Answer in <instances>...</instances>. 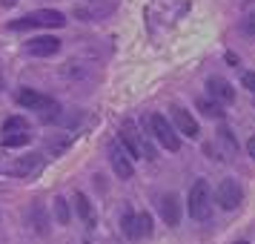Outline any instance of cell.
I'll list each match as a JSON object with an SVG mask.
<instances>
[{"label": "cell", "instance_id": "cell-12", "mask_svg": "<svg viewBox=\"0 0 255 244\" xmlns=\"http://www.w3.org/2000/svg\"><path fill=\"white\" fill-rule=\"evenodd\" d=\"M40 167H43V164H40V158H37V155H26V158H20V161H14L12 173L20 175V178H29V175H35Z\"/></svg>", "mask_w": 255, "mask_h": 244}, {"label": "cell", "instance_id": "cell-19", "mask_svg": "<svg viewBox=\"0 0 255 244\" xmlns=\"http://www.w3.org/2000/svg\"><path fill=\"white\" fill-rule=\"evenodd\" d=\"M26 141H29V135L26 132H17V135H3V147H23Z\"/></svg>", "mask_w": 255, "mask_h": 244}, {"label": "cell", "instance_id": "cell-14", "mask_svg": "<svg viewBox=\"0 0 255 244\" xmlns=\"http://www.w3.org/2000/svg\"><path fill=\"white\" fill-rule=\"evenodd\" d=\"M75 207H78V216H81V221L89 227V230H92V227H95V210H92V204L83 198V193H78V196H75Z\"/></svg>", "mask_w": 255, "mask_h": 244}, {"label": "cell", "instance_id": "cell-10", "mask_svg": "<svg viewBox=\"0 0 255 244\" xmlns=\"http://www.w3.org/2000/svg\"><path fill=\"white\" fill-rule=\"evenodd\" d=\"M207 92H209V98L218 101V104H232V101H235V89H232L224 78H209L207 81Z\"/></svg>", "mask_w": 255, "mask_h": 244}, {"label": "cell", "instance_id": "cell-5", "mask_svg": "<svg viewBox=\"0 0 255 244\" xmlns=\"http://www.w3.org/2000/svg\"><path fill=\"white\" fill-rule=\"evenodd\" d=\"M149 132L158 138V144H161L163 150H169V152H178V150H181L178 129H175L163 115H149Z\"/></svg>", "mask_w": 255, "mask_h": 244}, {"label": "cell", "instance_id": "cell-6", "mask_svg": "<svg viewBox=\"0 0 255 244\" xmlns=\"http://www.w3.org/2000/svg\"><path fill=\"white\" fill-rule=\"evenodd\" d=\"M215 201L221 204V210H238L244 201V190L235 178H224L218 184V193H215Z\"/></svg>", "mask_w": 255, "mask_h": 244}, {"label": "cell", "instance_id": "cell-20", "mask_svg": "<svg viewBox=\"0 0 255 244\" xmlns=\"http://www.w3.org/2000/svg\"><path fill=\"white\" fill-rule=\"evenodd\" d=\"M138 233L140 236H152V216L149 213H140L138 216Z\"/></svg>", "mask_w": 255, "mask_h": 244}, {"label": "cell", "instance_id": "cell-17", "mask_svg": "<svg viewBox=\"0 0 255 244\" xmlns=\"http://www.w3.org/2000/svg\"><path fill=\"white\" fill-rule=\"evenodd\" d=\"M198 109H201L207 118H221V115H224V109H221L218 101H207V98H201V101H198Z\"/></svg>", "mask_w": 255, "mask_h": 244}, {"label": "cell", "instance_id": "cell-9", "mask_svg": "<svg viewBox=\"0 0 255 244\" xmlns=\"http://www.w3.org/2000/svg\"><path fill=\"white\" fill-rule=\"evenodd\" d=\"M172 121H175V129L181 132V135H186V138H198V121L189 112H186L184 106H172Z\"/></svg>", "mask_w": 255, "mask_h": 244}, {"label": "cell", "instance_id": "cell-16", "mask_svg": "<svg viewBox=\"0 0 255 244\" xmlns=\"http://www.w3.org/2000/svg\"><path fill=\"white\" fill-rule=\"evenodd\" d=\"M26 129H29V121L20 118V115H12V118L3 121V132H6V135H12V132H26Z\"/></svg>", "mask_w": 255, "mask_h": 244}, {"label": "cell", "instance_id": "cell-13", "mask_svg": "<svg viewBox=\"0 0 255 244\" xmlns=\"http://www.w3.org/2000/svg\"><path fill=\"white\" fill-rule=\"evenodd\" d=\"M29 221H32V230L40 233V236H49V219H46V210L40 204H32L29 207Z\"/></svg>", "mask_w": 255, "mask_h": 244}, {"label": "cell", "instance_id": "cell-23", "mask_svg": "<svg viewBox=\"0 0 255 244\" xmlns=\"http://www.w3.org/2000/svg\"><path fill=\"white\" fill-rule=\"evenodd\" d=\"M244 35H250V37H255V12L244 20Z\"/></svg>", "mask_w": 255, "mask_h": 244}, {"label": "cell", "instance_id": "cell-25", "mask_svg": "<svg viewBox=\"0 0 255 244\" xmlns=\"http://www.w3.org/2000/svg\"><path fill=\"white\" fill-rule=\"evenodd\" d=\"M0 3H3V6H14V0H0Z\"/></svg>", "mask_w": 255, "mask_h": 244}, {"label": "cell", "instance_id": "cell-4", "mask_svg": "<svg viewBox=\"0 0 255 244\" xmlns=\"http://www.w3.org/2000/svg\"><path fill=\"white\" fill-rule=\"evenodd\" d=\"M121 144L127 147V152L132 155V158H155L152 144L140 138V132L135 129V124H132V121H127V124L121 127Z\"/></svg>", "mask_w": 255, "mask_h": 244}, {"label": "cell", "instance_id": "cell-7", "mask_svg": "<svg viewBox=\"0 0 255 244\" xmlns=\"http://www.w3.org/2000/svg\"><path fill=\"white\" fill-rule=\"evenodd\" d=\"M109 161H112V170H115V175L121 181H129L135 175V164H132V155L127 152V147L112 144L109 147Z\"/></svg>", "mask_w": 255, "mask_h": 244}, {"label": "cell", "instance_id": "cell-2", "mask_svg": "<svg viewBox=\"0 0 255 244\" xmlns=\"http://www.w3.org/2000/svg\"><path fill=\"white\" fill-rule=\"evenodd\" d=\"M186 210L195 221H207L212 216V198H209V184L204 178H198L192 190H189V198H186Z\"/></svg>", "mask_w": 255, "mask_h": 244}, {"label": "cell", "instance_id": "cell-1", "mask_svg": "<svg viewBox=\"0 0 255 244\" xmlns=\"http://www.w3.org/2000/svg\"><path fill=\"white\" fill-rule=\"evenodd\" d=\"M17 104L23 106V109H35V112H40V121H46V124L60 121V106L55 104L52 98L35 92V89H20V92H17Z\"/></svg>", "mask_w": 255, "mask_h": 244}, {"label": "cell", "instance_id": "cell-18", "mask_svg": "<svg viewBox=\"0 0 255 244\" xmlns=\"http://www.w3.org/2000/svg\"><path fill=\"white\" fill-rule=\"evenodd\" d=\"M52 210H55V219H58V224H60V227H66V224H69V204H66L63 198H55Z\"/></svg>", "mask_w": 255, "mask_h": 244}, {"label": "cell", "instance_id": "cell-22", "mask_svg": "<svg viewBox=\"0 0 255 244\" xmlns=\"http://www.w3.org/2000/svg\"><path fill=\"white\" fill-rule=\"evenodd\" d=\"M241 83L255 95V72H244V75H241Z\"/></svg>", "mask_w": 255, "mask_h": 244}, {"label": "cell", "instance_id": "cell-8", "mask_svg": "<svg viewBox=\"0 0 255 244\" xmlns=\"http://www.w3.org/2000/svg\"><path fill=\"white\" fill-rule=\"evenodd\" d=\"M26 52H29V55H37V58H49V55H58L60 52V40L55 35L35 37V40L26 43Z\"/></svg>", "mask_w": 255, "mask_h": 244}, {"label": "cell", "instance_id": "cell-21", "mask_svg": "<svg viewBox=\"0 0 255 244\" xmlns=\"http://www.w3.org/2000/svg\"><path fill=\"white\" fill-rule=\"evenodd\" d=\"M69 147V138H52L49 141V150L52 152H60V150H66Z\"/></svg>", "mask_w": 255, "mask_h": 244}, {"label": "cell", "instance_id": "cell-3", "mask_svg": "<svg viewBox=\"0 0 255 244\" xmlns=\"http://www.w3.org/2000/svg\"><path fill=\"white\" fill-rule=\"evenodd\" d=\"M63 23H66V17H63L60 12H55V9H40V12L26 14V17H20V20H12L9 29H12V32L40 29V26H46V29H58V26H63Z\"/></svg>", "mask_w": 255, "mask_h": 244}, {"label": "cell", "instance_id": "cell-11", "mask_svg": "<svg viewBox=\"0 0 255 244\" xmlns=\"http://www.w3.org/2000/svg\"><path fill=\"white\" fill-rule=\"evenodd\" d=\"M161 216L169 227H178V224H181V201H178V196L166 193V196L161 198Z\"/></svg>", "mask_w": 255, "mask_h": 244}, {"label": "cell", "instance_id": "cell-15", "mask_svg": "<svg viewBox=\"0 0 255 244\" xmlns=\"http://www.w3.org/2000/svg\"><path fill=\"white\" fill-rule=\"evenodd\" d=\"M121 230H124V236H127V239H140V233H138V216H135L132 210H127V213L121 216Z\"/></svg>", "mask_w": 255, "mask_h": 244}, {"label": "cell", "instance_id": "cell-24", "mask_svg": "<svg viewBox=\"0 0 255 244\" xmlns=\"http://www.w3.org/2000/svg\"><path fill=\"white\" fill-rule=\"evenodd\" d=\"M247 152H250V158L255 161V135H253L250 141H247Z\"/></svg>", "mask_w": 255, "mask_h": 244}, {"label": "cell", "instance_id": "cell-26", "mask_svg": "<svg viewBox=\"0 0 255 244\" xmlns=\"http://www.w3.org/2000/svg\"><path fill=\"white\" fill-rule=\"evenodd\" d=\"M235 244H250V242H235Z\"/></svg>", "mask_w": 255, "mask_h": 244}]
</instances>
